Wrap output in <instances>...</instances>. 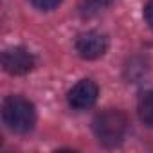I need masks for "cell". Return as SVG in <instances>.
<instances>
[{"mask_svg":"<svg viewBox=\"0 0 153 153\" xmlns=\"http://www.w3.org/2000/svg\"><path fill=\"white\" fill-rule=\"evenodd\" d=\"M2 121L13 133H27L36 124V108L22 96H9L2 103Z\"/></svg>","mask_w":153,"mask_h":153,"instance_id":"1","label":"cell"},{"mask_svg":"<svg viewBox=\"0 0 153 153\" xmlns=\"http://www.w3.org/2000/svg\"><path fill=\"white\" fill-rule=\"evenodd\" d=\"M92 130L103 146L114 148L124 139L128 130V119L121 110L106 108L92 119Z\"/></svg>","mask_w":153,"mask_h":153,"instance_id":"2","label":"cell"},{"mask_svg":"<svg viewBox=\"0 0 153 153\" xmlns=\"http://www.w3.org/2000/svg\"><path fill=\"white\" fill-rule=\"evenodd\" d=\"M2 67L7 74L22 76L34 68V56L25 47H11L2 54Z\"/></svg>","mask_w":153,"mask_h":153,"instance_id":"3","label":"cell"},{"mask_svg":"<svg viewBox=\"0 0 153 153\" xmlns=\"http://www.w3.org/2000/svg\"><path fill=\"white\" fill-rule=\"evenodd\" d=\"M108 49V38L99 31L83 33L76 40V51L83 59H97Z\"/></svg>","mask_w":153,"mask_h":153,"instance_id":"4","label":"cell"},{"mask_svg":"<svg viewBox=\"0 0 153 153\" xmlns=\"http://www.w3.org/2000/svg\"><path fill=\"white\" fill-rule=\"evenodd\" d=\"M99 96V88L92 79H81L78 81L68 92V103L76 110H87L96 105Z\"/></svg>","mask_w":153,"mask_h":153,"instance_id":"5","label":"cell"},{"mask_svg":"<svg viewBox=\"0 0 153 153\" xmlns=\"http://www.w3.org/2000/svg\"><path fill=\"white\" fill-rule=\"evenodd\" d=\"M137 112H139L140 121L146 126L153 128V90H148V92L140 94L139 105H137Z\"/></svg>","mask_w":153,"mask_h":153,"instance_id":"6","label":"cell"},{"mask_svg":"<svg viewBox=\"0 0 153 153\" xmlns=\"http://www.w3.org/2000/svg\"><path fill=\"white\" fill-rule=\"evenodd\" d=\"M115 0H83L81 6H79V15L88 18V16H94L101 11H105L106 7H110Z\"/></svg>","mask_w":153,"mask_h":153,"instance_id":"7","label":"cell"},{"mask_svg":"<svg viewBox=\"0 0 153 153\" xmlns=\"http://www.w3.org/2000/svg\"><path fill=\"white\" fill-rule=\"evenodd\" d=\"M29 2L40 11H52L61 4V0H29Z\"/></svg>","mask_w":153,"mask_h":153,"instance_id":"8","label":"cell"},{"mask_svg":"<svg viewBox=\"0 0 153 153\" xmlns=\"http://www.w3.org/2000/svg\"><path fill=\"white\" fill-rule=\"evenodd\" d=\"M144 20L153 29V0H149V2L146 4V7H144Z\"/></svg>","mask_w":153,"mask_h":153,"instance_id":"9","label":"cell"}]
</instances>
